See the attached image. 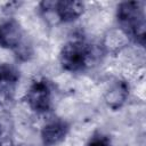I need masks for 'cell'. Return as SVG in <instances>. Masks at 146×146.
I'll return each instance as SVG.
<instances>
[{"label": "cell", "instance_id": "obj_1", "mask_svg": "<svg viewBox=\"0 0 146 146\" xmlns=\"http://www.w3.org/2000/svg\"><path fill=\"white\" fill-rule=\"evenodd\" d=\"M116 18L122 33L139 43L145 44V13L143 3L138 1L121 2L116 9Z\"/></svg>", "mask_w": 146, "mask_h": 146}, {"label": "cell", "instance_id": "obj_2", "mask_svg": "<svg viewBox=\"0 0 146 146\" xmlns=\"http://www.w3.org/2000/svg\"><path fill=\"white\" fill-rule=\"evenodd\" d=\"M91 46L82 39H73L66 42L59 54L62 67L67 72H79L87 67L91 58Z\"/></svg>", "mask_w": 146, "mask_h": 146}, {"label": "cell", "instance_id": "obj_3", "mask_svg": "<svg viewBox=\"0 0 146 146\" xmlns=\"http://www.w3.org/2000/svg\"><path fill=\"white\" fill-rule=\"evenodd\" d=\"M40 9L46 15L51 13L57 16V19L63 23H70L79 18L84 11V3L74 0L63 1H42Z\"/></svg>", "mask_w": 146, "mask_h": 146}, {"label": "cell", "instance_id": "obj_4", "mask_svg": "<svg viewBox=\"0 0 146 146\" xmlns=\"http://www.w3.org/2000/svg\"><path fill=\"white\" fill-rule=\"evenodd\" d=\"M29 107L36 113H44L51 106V89L47 80H35L25 94Z\"/></svg>", "mask_w": 146, "mask_h": 146}, {"label": "cell", "instance_id": "obj_5", "mask_svg": "<svg viewBox=\"0 0 146 146\" xmlns=\"http://www.w3.org/2000/svg\"><path fill=\"white\" fill-rule=\"evenodd\" d=\"M24 42V32L17 21L8 19L0 24V47L15 51Z\"/></svg>", "mask_w": 146, "mask_h": 146}, {"label": "cell", "instance_id": "obj_6", "mask_svg": "<svg viewBox=\"0 0 146 146\" xmlns=\"http://www.w3.org/2000/svg\"><path fill=\"white\" fill-rule=\"evenodd\" d=\"M68 124L64 120H52L46 123L41 130V140L43 146H56L63 141L68 132Z\"/></svg>", "mask_w": 146, "mask_h": 146}, {"label": "cell", "instance_id": "obj_7", "mask_svg": "<svg viewBox=\"0 0 146 146\" xmlns=\"http://www.w3.org/2000/svg\"><path fill=\"white\" fill-rule=\"evenodd\" d=\"M129 87L124 81H116L105 94V103L112 110H119L127 100Z\"/></svg>", "mask_w": 146, "mask_h": 146}, {"label": "cell", "instance_id": "obj_8", "mask_svg": "<svg viewBox=\"0 0 146 146\" xmlns=\"http://www.w3.org/2000/svg\"><path fill=\"white\" fill-rule=\"evenodd\" d=\"M18 80L19 72L14 65L9 63L0 64V91H13Z\"/></svg>", "mask_w": 146, "mask_h": 146}, {"label": "cell", "instance_id": "obj_9", "mask_svg": "<svg viewBox=\"0 0 146 146\" xmlns=\"http://www.w3.org/2000/svg\"><path fill=\"white\" fill-rule=\"evenodd\" d=\"M1 135H2V129H1V125H0V146H2V144H1Z\"/></svg>", "mask_w": 146, "mask_h": 146}, {"label": "cell", "instance_id": "obj_10", "mask_svg": "<svg viewBox=\"0 0 146 146\" xmlns=\"http://www.w3.org/2000/svg\"><path fill=\"white\" fill-rule=\"evenodd\" d=\"M17 146H26V145H17Z\"/></svg>", "mask_w": 146, "mask_h": 146}]
</instances>
